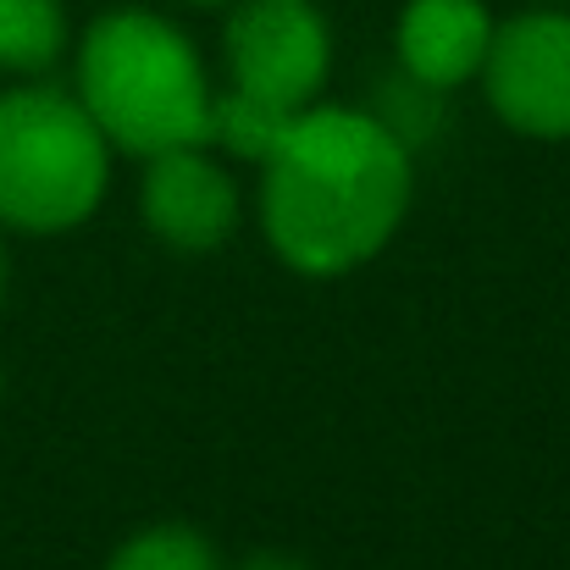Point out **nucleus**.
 I'll return each instance as SVG.
<instances>
[{"instance_id": "1", "label": "nucleus", "mask_w": 570, "mask_h": 570, "mask_svg": "<svg viewBox=\"0 0 570 570\" xmlns=\"http://www.w3.org/2000/svg\"><path fill=\"white\" fill-rule=\"evenodd\" d=\"M410 210V145L372 111L305 106L266 161L261 222L272 249L305 277L366 266Z\"/></svg>"}, {"instance_id": "2", "label": "nucleus", "mask_w": 570, "mask_h": 570, "mask_svg": "<svg viewBox=\"0 0 570 570\" xmlns=\"http://www.w3.org/2000/svg\"><path fill=\"white\" fill-rule=\"evenodd\" d=\"M78 100L128 156L205 145L210 78L199 50L156 11H106L78 50Z\"/></svg>"}, {"instance_id": "3", "label": "nucleus", "mask_w": 570, "mask_h": 570, "mask_svg": "<svg viewBox=\"0 0 570 570\" xmlns=\"http://www.w3.org/2000/svg\"><path fill=\"white\" fill-rule=\"evenodd\" d=\"M111 184V139L78 95L22 83L0 95V222L67 233Z\"/></svg>"}, {"instance_id": "4", "label": "nucleus", "mask_w": 570, "mask_h": 570, "mask_svg": "<svg viewBox=\"0 0 570 570\" xmlns=\"http://www.w3.org/2000/svg\"><path fill=\"white\" fill-rule=\"evenodd\" d=\"M333 39L311 0H238L227 17V72L233 89L272 106L305 111L327 78Z\"/></svg>"}, {"instance_id": "5", "label": "nucleus", "mask_w": 570, "mask_h": 570, "mask_svg": "<svg viewBox=\"0 0 570 570\" xmlns=\"http://www.w3.org/2000/svg\"><path fill=\"white\" fill-rule=\"evenodd\" d=\"M482 83L515 134L570 139V11H527L493 28Z\"/></svg>"}, {"instance_id": "6", "label": "nucleus", "mask_w": 570, "mask_h": 570, "mask_svg": "<svg viewBox=\"0 0 570 570\" xmlns=\"http://www.w3.org/2000/svg\"><path fill=\"white\" fill-rule=\"evenodd\" d=\"M145 222L161 244L205 255L222 249L238 227V189L222 161H210L205 145H178L145 161Z\"/></svg>"}, {"instance_id": "7", "label": "nucleus", "mask_w": 570, "mask_h": 570, "mask_svg": "<svg viewBox=\"0 0 570 570\" xmlns=\"http://www.w3.org/2000/svg\"><path fill=\"white\" fill-rule=\"evenodd\" d=\"M493 45V17L482 0H410L399 17L404 78L426 89H460L482 72Z\"/></svg>"}, {"instance_id": "8", "label": "nucleus", "mask_w": 570, "mask_h": 570, "mask_svg": "<svg viewBox=\"0 0 570 570\" xmlns=\"http://www.w3.org/2000/svg\"><path fill=\"white\" fill-rule=\"evenodd\" d=\"M299 111L288 106H272L261 95H244V89H222L210 95V122H205V145L238 156V161H272L283 150V139L294 134Z\"/></svg>"}, {"instance_id": "9", "label": "nucleus", "mask_w": 570, "mask_h": 570, "mask_svg": "<svg viewBox=\"0 0 570 570\" xmlns=\"http://www.w3.org/2000/svg\"><path fill=\"white\" fill-rule=\"evenodd\" d=\"M61 50H67L61 0H0V67L6 72H45Z\"/></svg>"}, {"instance_id": "10", "label": "nucleus", "mask_w": 570, "mask_h": 570, "mask_svg": "<svg viewBox=\"0 0 570 570\" xmlns=\"http://www.w3.org/2000/svg\"><path fill=\"white\" fill-rule=\"evenodd\" d=\"M106 570H216V554L189 527H150L134 543H122Z\"/></svg>"}, {"instance_id": "11", "label": "nucleus", "mask_w": 570, "mask_h": 570, "mask_svg": "<svg viewBox=\"0 0 570 570\" xmlns=\"http://www.w3.org/2000/svg\"><path fill=\"white\" fill-rule=\"evenodd\" d=\"M238 570H305L294 554H255V560H244Z\"/></svg>"}, {"instance_id": "12", "label": "nucleus", "mask_w": 570, "mask_h": 570, "mask_svg": "<svg viewBox=\"0 0 570 570\" xmlns=\"http://www.w3.org/2000/svg\"><path fill=\"white\" fill-rule=\"evenodd\" d=\"M6 277H11V261H6V244H0V294H6Z\"/></svg>"}, {"instance_id": "13", "label": "nucleus", "mask_w": 570, "mask_h": 570, "mask_svg": "<svg viewBox=\"0 0 570 570\" xmlns=\"http://www.w3.org/2000/svg\"><path fill=\"white\" fill-rule=\"evenodd\" d=\"M199 6H216V0H199Z\"/></svg>"}]
</instances>
